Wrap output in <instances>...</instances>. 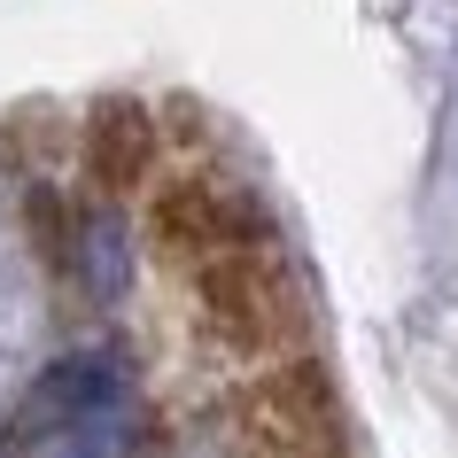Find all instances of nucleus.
Here are the masks:
<instances>
[{"label":"nucleus","instance_id":"f257e3e1","mask_svg":"<svg viewBox=\"0 0 458 458\" xmlns=\"http://www.w3.org/2000/svg\"><path fill=\"white\" fill-rule=\"evenodd\" d=\"M335 381H327V365L311 358H288L272 365L265 381H257V396H249V428H257V443H280V451H335Z\"/></svg>","mask_w":458,"mask_h":458}]
</instances>
